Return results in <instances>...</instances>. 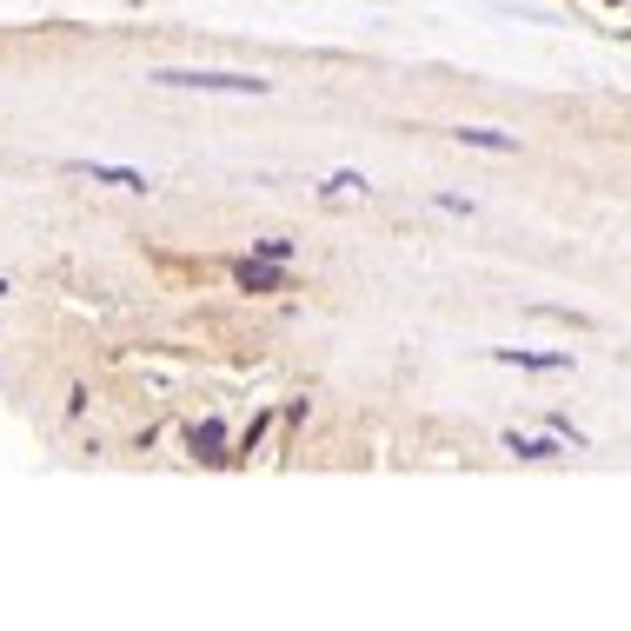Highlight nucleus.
<instances>
[{
	"label": "nucleus",
	"mask_w": 631,
	"mask_h": 631,
	"mask_svg": "<svg viewBox=\"0 0 631 631\" xmlns=\"http://www.w3.org/2000/svg\"><path fill=\"white\" fill-rule=\"evenodd\" d=\"M160 87H199V93H267V80L259 74H153Z\"/></svg>",
	"instance_id": "obj_1"
},
{
	"label": "nucleus",
	"mask_w": 631,
	"mask_h": 631,
	"mask_svg": "<svg viewBox=\"0 0 631 631\" xmlns=\"http://www.w3.org/2000/svg\"><path fill=\"white\" fill-rule=\"evenodd\" d=\"M240 286H246V293H273V286H286L280 259H267V267H253V259H240Z\"/></svg>",
	"instance_id": "obj_2"
},
{
	"label": "nucleus",
	"mask_w": 631,
	"mask_h": 631,
	"mask_svg": "<svg viewBox=\"0 0 631 631\" xmlns=\"http://www.w3.org/2000/svg\"><path fill=\"white\" fill-rule=\"evenodd\" d=\"M74 173H93V180H107V186L146 193V173H133V167H93V160H74Z\"/></svg>",
	"instance_id": "obj_3"
},
{
	"label": "nucleus",
	"mask_w": 631,
	"mask_h": 631,
	"mask_svg": "<svg viewBox=\"0 0 631 631\" xmlns=\"http://www.w3.org/2000/svg\"><path fill=\"white\" fill-rule=\"evenodd\" d=\"M499 359H505V365H532V373H558V365H571L565 352H512V346H505Z\"/></svg>",
	"instance_id": "obj_4"
},
{
	"label": "nucleus",
	"mask_w": 631,
	"mask_h": 631,
	"mask_svg": "<svg viewBox=\"0 0 631 631\" xmlns=\"http://www.w3.org/2000/svg\"><path fill=\"white\" fill-rule=\"evenodd\" d=\"M186 446H193L199 459H227V452H220V446H227V433L214 426V418H206V426H193V439H186Z\"/></svg>",
	"instance_id": "obj_5"
},
{
	"label": "nucleus",
	"mask_w": 631,
	"mask_h": 631,
	"mask_svg": "<svg viewBox=\"0 0 631 631\" xmlns=\"http://www.w3.org/2000/svg\"><path fill=\"white\" fill-rule=\"evenodd\" d=\"M459 140H465V146H486V153H512V140H505V133H486V127H465Z\"/></svg>",
	"instance_id": "obj_6"
},
{
	"label": "nucleus",
	"mask_w": 631,
	"mask_h": 631,
	"mask_svg": "<svg viewBox=\"0 0 631 631\" xmlns=\"http://www.w3.org/2000/svg\"><path fill=\"white\" fill-rule=\"evenodd\" d=\"M505 452H518V459H552L558 446H545V439H518V433H512V439H505Z\"/></svg>",
	"instance_id": "obj_7"
},
{
	"label": "nucleus",
	"mask_w": 631,
	"mask_h": 631,
	"mask_svg": "<svg viewBox=\"0 0 631 631\" xmlns=\"http://www.w3.org/2000/svg\"><path fill=\"white\" fill-rule=\"evenodd\" d=\"M259 259H280V267H286V259H293V246H286V240H259Z\"/></svg>",
	"instance_id": "obj_8"
}]
</instances>
